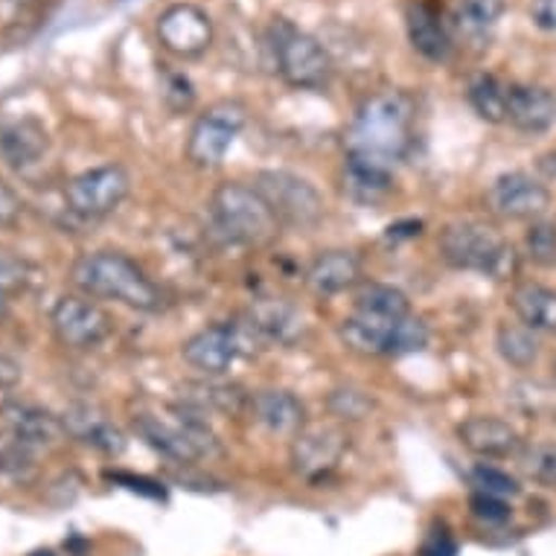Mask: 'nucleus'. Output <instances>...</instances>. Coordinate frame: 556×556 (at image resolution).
I'll list each match as a JSON object with an SVG mask.
<instances>
[{"mask_svg": "<svg viewBox=\"0 0 556 556\" xmlns=\"http://www.w3.org/2000/svg\"><path fill=\"white\" fill-rule=\"evenodd\" d=\"M417 97L405 88H382L367 93L346 126V152L396 164L414 147Z\"/></svg>", "mask_w": 556, "mask_h": 556, "instance_id": "obj_1", "label": "nucleus"}, {"mask_svg": "<svg viewBox=\"0 0 556 556\" xmlns=\"http://www.w3.org/2000/svg\"><path fill=\"white\" fill-rule=\"evenodd\" d=\"M71 283L93 301H114L137 312H161L164 292L143 265L123 251H91L71 265Z\"/></svg>", "mask_w": 556, "mask_h": 556, "instance_id": "obj_2", "label": "nucleus"}, {"mask_svg": "<svg viewBox=\"0 0 556 556\" xmlns=\"http://www.w3.org/2000/svg\"><path fill=\"white\" fill-rule=\"evenodd\" d=\"M131 431L149 448H155L157 455L169 457L175 464L192 466L222 455V443L211 422L178 402L161 405L157 410L131 414Z\"/></svg>", "mask_w": 556, "mask_h": 556, "instance_id": "obj_3", "label": "nucleus"}, {"mask_svg": "<svg viewBox=\"0 0 556 556\" xmlns=\"http://www.w3.org/2000/svg\"><path fill=\"white\" fill-rule=\"evenodd\" d=\"M440 260L455 271H472L495 283L519 274L521 256L510 239L483 222H448L438 237Z\"/></svg>", "mask_w": 556, "mask_h": 556, "instance_id": "obj_4", "label": "nucleus"}, {"mask_svg": "<svg viewBox=\"0 0 556 556\" xmlns=\"http://www.w3.org/2000/svg\"><path fill=\"white\" fill-rule=\"evenodd\" d=\"M211 219L230 245L248 251L274 245L283 230L263 195L245 181H225L211 192Z\"/></svg>", "mask_w": 556, "mask_h": 556, "instance_id": "obj_5", "label": "nucleus"}, {"mask_svg": "<svg viewBox=\"0 0 556 556\" xmlns=\"http://www.w3.org/2000/svg\"><path fill=\"white\" fill-rule=\"evenodd\" d=\"M341 344L365 358H402L422 353L431 341V329L410 312L408 318H376L350 312L338 327Z\"/></svg>", "mask_w": 556, "mask_h": 556, "instance_id": "obj_6", "label": "nucleus"}, {"mask_svg": "<svg viewBox=\"0 0 556 556\" xmlns=\"http://www.w3.org/2000/svg\"><path fill=\"white\" fill-rule=\"evenodd\" d=\"M268 53H271L274 71L280 74L289 88L298 91H320L327 88L332 74H336V62L318 38L303 33L292 21L277 18L268 27Z\"/></svg>", "mask_w": 556, "mask_h": 556, "instance_id": "obj_7", "label": "nucleus"}, {"mask_svg": "<svg viewBox=\"0 0 556 556\" xmlns=\"http://www.w3.org/2000/svg\"><path fill=\"white\" fill-rule=\"evenodd\" d=\"M260 350H265L263 338L256 336L251 320L242 315L237 320H216L192 332L181 344V358L201 376L222 379L239 358L254 356Z\"/></svg>", "mask_w": 556, "mask_h": 556, "instance_id": "obj_8", "label": "nucleus"}, {"mask_svg": "<svg viewBox=\"0 0 556 556\" xmlns=\"http://www.w3.org/2000/svg\"><path fill=\"white\" fill-rule=\"evenodd\" d=\"M251 187L263 195L274 219L280 222V228H318L327 216L324 192L303 175H294L289 169H260L251 178Z\"/></svg>", "mask_w": 556, "mask_h": 556, "instance_id": "obj_9", "label": "nucleus"}, {"mask_svg": "<svg viewBox=\"0 0 556 556\" xmlns=\"http://www.w3.org/2000/svg\"><path fill=\"white\" fill-rule=\"evenodd\" d=\"M248 126L245 102L216 100L207 109L199 111L192 119L187 140H184V157L195 169H216L225 164L230 147L237 143L242 128Z\"/></svg>", "mask_w": 556, "mask_h": 556, "instance_id": "obj_10", "label": "nucleus"}, {"mask_svg": "<svg viewBox=\"0 0 556 556\" xmlns=\"http://www.w3.org/2000/svg\"><path fill=\"white\" fill-rule=\"evenodd\" d=\"M131 192V175L123 164L91 166L64 184L67 211L85 222L105 219L117 211Z\"/></svg>", "mask_w": 556, "mask_h": 556, "instance_id": "obj_11", "label": "nucleus"}, {"mask_svg": "<svg viewBox=\"0 0 556 556\" xmlns=\"http://www.w3.org/2000/svg\"><path fill=\"white\" fill-rule=\"evenodd\" d=\"M346 448H350V434L341 422H309L298 438H292L289 464L301 481L320 483L336 472Z\"/></svg>", "mask_w": 556, "mask_h": 556, "instance_id": "obj_12", "label": "nucleus"}, {"mask_svg": "<svg viewBox=\"0 0 556 556\" xmlns=\"http://www.w3.org/2000/svg\"><path fill=\"white\" fill-rule=\"evenodd\" d=\"M50 329L55 341L67 350L85 353L100 346L114 329V320L100 303L85 294H64L50 309Z\"/></svg>", "mask_w": 556, "mask_h": 556, "instance_id": "obj_13", "label": "nucleus"}, {"mask_svg": "<svg viewBox=\"0 0 556 556\" xmlns=\"http://www.w3.org/2000/svg\"><path fill=\"white\" fill-rule=\"evenodd\" d=\"M551 207V190L525 169L502 173L486 187V211L504 222H536Z\"/></svg>", "mask_w": 556, "mask_h": 556, "instance_id": "obj_14", "label": "nucleus"}, {"mask_svg": "<svg viewBox=\"0 0 556 556\" xmlns=\"http://www.w3.org/2000/svg\"><path fill=\"white\" fill-rule=\"evenodd\" d=\"M155 36L166 53L181 62H192L211 50L216 29L199 3H173L157 15Z\"/></svg>", "mask_w": 556, "mask_h": 556, "instance_id": "obj_15", "label": "nucleus"}, {"mask_svg": "<svg viewBox=\"0 0 556 556\" xmlns=\"http://www.w3.org/2000/svg\"><path fill=\"white\" fill-rule=\"evenodd\" d=\"M405 29L410 47L429 62H446L455 50L452 18L440 0H410L405 10Z\"/></svg>", "mask_w": 556, "mask_h": 556, "instance_id": "obj_16", "label": "nucleus"}, {"mask_svg": "<svg viewBox=\"0 0 556 556\" xmlns=\"http://www.w3.org/2000/svg\"><path fill=\"white\" fill-rule=\"evenodd\" d=\"M365 265L356 251L346 248H327L312 256L309 265L303 268V286L315 298H336V294L353 292L362 286Z\"/></svg>", "mask_w": 556, "mask_h": 556, "instance_id": "obj_17", "label": "nucleus"}, {"mask_svg": "<svg viewBox=\"0 0 556 556\" xmlns=\"http://www.w3.org/2000/svg\"><path fill=\"white\" fill-rule=\"evenodd\" d=\"M457 440L466 452L483 457V460H502V457H516L525 448L519 429L513 422L493 417V414H475L457 422Z\"/></svg>", "mask_w": 556, "mask_h": 556, "instance_id": "obj_18", "label": "nucleus"}, {"mask_svg": "<svg viewBox=\"0 0 556 556\" xmlns=\"http://www.w3.org/2000/svg\"><path fill=\"white\" fill-rule=\"evenodd\" d=\"M251 414L260 429H265L271 438H298L309 426L306 402L294 391L286 388H263L251 393Z\"/></svg>", "mask_w": 556, "mask_h": 556, "instance_id": "obj_19", "label": "nucleus"}, {"mask_svg": "<svg viewBox=\"0 0 556 556\" xmlns=\"http://www.w3.org/2000/svg\"><path fill=\"white\" fill-rule=\"evenodd\" d=\"M64 431L67 438L79 440L85 446H91L93 452L100 455L117 457L128 448L126 431L119 429L117 422L109 420L97 405H88V402H76L62 414Z\"/></svg>", "mask_w": 556, "mask_h": 556, "instance_id": "obj_20", "label": "nucleus"}, {"mask_svg": "<svg viewBox=\"0 0 556 556\" xmlns=\"http://www.w3.org/2000/svg\"><path fill=\"white\" fill-rule=\"evenodd\" d=\"M338 184H341L344 199L356 201L362 207H376L393 192V166L346 152Z\"/></svg>", "mask_w": 556, "mask_h": 556, "instance_id": "obj_21", "label": "nucleus"}, {"mask_svg": "<svg viewBox=\"0 0 556 556\" xmlns=\"http://www.w3.org/2000/svg\"><path fill=\"white\" fill-rule=\"evenodd\" d=\"M0 420L15 438L29 443L33 448H50L67 438L64 422L59 414L41 408L36 402L7 400L0 405Z\"/></svg>", "mask_w": 556, "mask_h": 556, "instance_id": "obj_22", "label": "nucleus"}, {"mask_svg": "<svg viewBox=\"0 0 556 556\" xmlns=\"http://www.w3.org/2000/svg\"><path fill=\"white\" fill-rule=\"evenodd\" d=\"M504 15V0H457L448 12L455 45L460 41L469 50H483L493 41V33Z\"/></svg>", "mask_w": 556, "mask_h": 556, "instance_id": "obj_23", "label": "nucleus"}, {"mask_svg": "<svg viewBox=\"0 0 556 556\" xmlns=\"http://www.w3.org/2000/svg\"><path fill=\"white\" fill-rule=\"evenodd\" d=\"M178 393H181L178 405L195 410L204 420H207L211 414L233 417V414H239V410H245L248 405H251V396H248L239 384L219 382V379H211V376H204L199 382H184L181 388H178Z\"/></svg>", "mask_w": 556, "mask_h": 556, "instance_id": "obj_24", "label": "nucleus"}, {"mask_svg": "<svg viewBox=\"0 0 556 556\" xmlns=\"http://www.w3.org/2000/svg\"><path fill=\"white\" fill-rule=\"evenodd\" d=\"M507 123L525 135H542L556 123V93L542 85H510Z\"/></svg>", "mask_w": 556, "mask_h": 556, "instance_id": "obj_25", "label": "nucleus"}, {"mask_svg": "<svg viewBox=\"0 0 556 556\" xmlns=\"http://www.w3.org/2000/svg\"><path fill=\"white\" fill-rule=\"evenodd\" d=\"M50 149V135L36 117L12 119L0 126V157L12 169H27L36 166Z\"/></svg>", "mask_w": 556, "mask_h": 556, "instance_id": "obj_26", "label": "nucleus"}, {"mask_svg": "<svg viewBox=\"0 0 556 556\" xmlns=\"http://www.w3.org/2000/svg\"><path fill=\"white\" fill-rule=\"evenodd\" d=\"M263 344H294L303 336V318L283 301H260L245 312Z\"/></svg>", "mask_w": 556, "mask_h": 556, "instance_id": "obj_27", "label": "nucleus"}, {"mask_svg": "<svg viewBox=\"0 0 556 556\" xmlns=\"http://www.w3.org/2000/svg\"><path fill=\"white\" fill-rule=\"evenodd\" d=\"M510 309L533 332L556 336V289L542 283H519L510 292Z\"/></svg>", "mask_w": 556, "mask_h": 556, "instance_id": "obj_28", "label": "nucleus"}, {"mask_svg": "<svg viewBox=\"0 0 556 556\" xmlns=\"http://www.w3.org/2000/svg\"><path fill=\"white\" fill-rule=\"evenodd\" d=\"M466 100L469 109L483 123H507V100H510V85L502 83L495 74H475L466 85Z\"/></svg>", "mask_w": 556, "mask_h": 556, "instance_id": "obj_29", "label": "nucleus"}, {"mask_svg": "<svg viewBox=\"0 0 556 556\" xmlns=\"http://www.w3.org/2000/svg\"><path fill=\"white\" fill-rule=\"evenodd\" d=\"M495 350L504 358V365L513 370H530L539 362V338L525 324H498L495 329Z\"/></svg>", "mask_w": 556, "mask_h": 556, "instance_id": "obj_30", "label": "nucleus"}, {"mask_svg": "<svg viewBox=\"0 0 556 556\" xmlns=\"http://www.w3.org/2000/svg\"><path fill=\"white\" fill-rule=\"evenodd\" d=\"M353 312L376 315V318H408V294L388 283H362L353 294Z\"/></svg>", "mask_w": 556, "mask_h": 556, "instance_id": "obj_31", "label": "nucleus"}, {"mask_svg": "<svg viewBox=\"0 0 556 556\" xmlns=\"http://www.w3.org/2000/svg\"><path fill=\"white\" fill-rule=\"evenodd\" d=\"M521 472L530 481L542 483L547 490H556V443H533L519 452Z\"/></svg>", "mask_w": 556, "mask_h": 556, "instance_id": "obj_32", "label": "nucleus"}, {"mask_svg": "<svg viewBox=\"0 0 556 556\" xmlns=\"http://www.w3.org/2000/svg\"><path fill=\"white\" fill-rule=\"evenodd\" d=\"M329 414L336 417L338 422H356L365 420L367 414L374 410V396L356 384H341L336 391L329 393Z\"/></svg>", "mask_w": 556, "mask_h": 556, "instance_id": "obj_33", "label": "nucleus"}, {"mask_svg": "<svg viewBox=\"0 0 556 556\" xmlns=\"http://www.w3.org/2000/svg\"><path fill=\"white\" fill-rule=\"evenodd\" d=\"M525 254L539 268H556V225L536 219L525 230Z\"/></svg>", "mask_w": 556, "mask_h": 556, "instance_id": "obj_34", "label": "nucleus"}, {"mask_svg": "<svg viewBox=\"0 0 556 556\" xmlns=\"http://www.w3.org/2000/svg\"><path fill=\"white\" fill-rule=\"evenodd\" d=\"M469 483L475 486V493L483 495H495V498H516L521 493L519 481L513 478L510 472H504L498 466L490 464H478L472 466V472H469Z\"/></svg>", "mask_w": 556, "mask_h": 556, "instance_id": "obj_35", "label": "nucleus"}, {"mask_svg": "<svg viewBox=\"0 0 556 556\" xmlns=\"http://www.w3.org/2000/svg\"><path fill=\"white\" fill-rule=\"evenodd\" d=\"M36 452L38 448H33L29 443L15 438L12 431L3 429V434H0V472L12 475V478H24L36 466Z\"/></svg>", "mask_w": 556, "mask_h": 556, "instance_id": "obj_36", "label": "nucleus"}, {"mask_svg": "<svg viewBox=\"0 0 556 556\" xmlns=\"http://www.w3.org/2000/svg\"><path fill=\"white\" fill-rule=\"evenodd\" d=\"M469 510H472L475 519L486 521V525H504V521L513 516L510 504L504 502V498H495V495L483 493H472V498H469Z\"/></svg>", "mask_w": 556, "mask_h": 556, "instance_id": "obj_37", "label": "nucleus"}, {"mask_svg": "<svg viewBox=\"0 0 556 556\" xmlns=\"http://www.w3.org/2000/svg\"><path fill=\"white\" fill-rule=\"evenodd\" d=\"M29 283V268L24 260H15V256H0V289L3 292L15 294L24 292Z\"/></svg>", "mask_w": 556, "mask_h": 556, "instance_id": "obj_38", "label": "nucleus"}, {"mask_svg": "<svg viewBox=\"0 0 556 556\" xmlns=\"http://www.w3.org/2000/svg\"><path fill=\"white\" fill-rule=\"evenodd\" d=\"M21 216H24V201L15 192L12 184L0 178V230H15L18 228Z\"/></svg>", "mask_w": 556, "mask_h": 556, "instance_id": "obj_39", "label": "nucleus"}, {"mask_svg": "<svg viewBox=\"0 0 556 556\" xmlns=\"http://www.w3.org/2000/svg\"><path fill=\"white\" fill-rule=\"evenodd\" d=\"M166 102L173 105L175 111L190 109L192 102V85L184 74H169V83H166Z\"/></svg>", "mask_w": 556, "mask_h": 556, "instance_id": "obj_40", "label": "nucleus"}, {"mask_svg": "<svg viewBox=\"0 0 556 556\" xmlns=\"http://www.w3.org/2000/svg\"><path fill=\"white\" fill-rule=\"evenodd\" d=\"M530 21L542 33H556V0H530Z\"/></svg>", "mask_w": 556, "mask_h": 556, "instance_id": "obj_41", "label": "nucleus"}, {"mask_svg": "<svg viewBox=\"0 0 556 556\" xmlns=\"http://www.w3.org/2000/svg\"><path fill=\"white\" fill-rule=\"evenodd\" d=\"M21 379H24L21 362H15L10 353H0V391H15Z\"/></svg>", "mask_w": 556, "mask_h": 556, "instance_id": "obj_42", "label": "nucleus"}, {"mask_svg": "<svg viewBox=\"0 0 556 556\" xmlns=\"http://www.w3.org/2000/svg\"><path fill=\"white\" fill-rule=\"evenodd\" d=\"M536 166L545 181H556V152H547V155L539 157Z\"/></svg>", "mask_w": 556, "mask_h": 556, "instance_id": "obj_43", "label": "nucleus"}, {"mask_svg": "<svg viewBox=\"0 0 556 556\" xmlns=\"http://www.w3.org/2000/svg\"><path fill=\"white\" fill-rule=\"evenodd\" d=\"M10 318V294L0 289V324Z\"/></svg>", "mask_w": 556, "mask_h": 556, "instance_id": "obj_44", "label": "nucleus"}, {"mask_svg": "<svg viewBox=\"0 0 556 556\" xmlns=\"http://www.w3.org/2000/svg\"><path fill=\"white\" fill-rule=\"evenodd\" d=\"M29 556H55L53 551H36V554H29Z\"/></svg>", "mask_w": 556, "mask_h": 556, "instance_id": "obj_45", "label": "nucleus"}, {"mask_svg": "<svg viewBox=\"0 0 556 556\" xmlns=\"http://www.w3.org/2000/svg\"><path fill=\"white\" fill-rule=\"evenodd\" d=\"M554 379H556V362H554Z\"/></svg>", "mask_w": 556, "mask_h": 556, "instance_id": "obj_46", "label": "nucleus"}, {"mask_svg": "<svg viewBox=\"0 0 556 556\" xmlns=\"http://www.w3.org/2000/svg\"><path fill=\"white\" fill-rule=\"evenodd\" d=\"M117 3H126V0H117Z\"/></svg>", "mask_w": 556, "mask_h": 556, "instance_id": "obj_47", "label": "nucleus"}]
</instances>
